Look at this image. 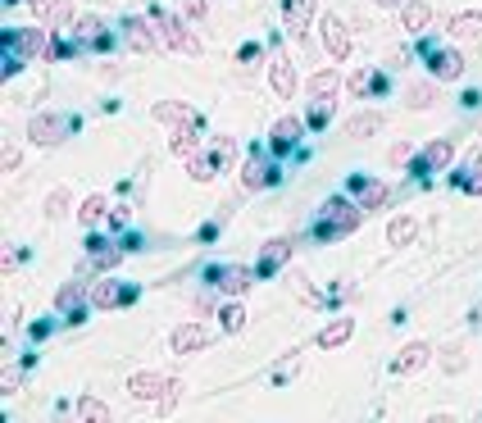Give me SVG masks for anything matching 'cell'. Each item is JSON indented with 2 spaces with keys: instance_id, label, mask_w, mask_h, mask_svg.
<instances>
[{
  "instance_id": "6da1fadb",
  "label": "cell",
  "mask_w": 482,
  "mask_h": 423,
  "mask_svg": "<svg viewBox=\"0 0 482 423\" xmlns=\"http://www.w3.org/2000/svg\"><path fill=\"white\" fill-rule=\"evenodd\" d=\"M359 223H365V205L337 191V196H328L324 205H318V219H314V227H309V237L324 242V246H333V242L350 237Z\"/></svg>"
},
{
  "instance_id": "7a4b0ae2",
  "label": "cell",
  "mask_w": 482,
  "mask_h": 423,
  "mask_svg": "<svg viewBox=\"0 0 482 423\" xmlns=\"http://www.w3.org/2000/svg\"><path fill=\"white\" fill-rule=\"evenodd\" d=\"M260 283V268L251 264H210L205 268V287H219V296H246Z\"/></svg>"
},
{
  "instance_id": "3957f363",
  "label": "cell",
  "mask_w": 482,
  "mask_h": 423,
  "mask_svg": "<svg viewBox=\"0 0 482 423\" xmlns=\"http://www.w3.org/2000/svg\"><path fill=\"white\" fill-rule=\"evenodd\" d=\"M77 128V119L73 114H32V124H28V141L32 146H46V150H55V146H64L68 141V132Z\"/></svg>"
},
{
  "instance_id": "277c9868",
  "label": "cell",
  "mask_w": 482,
  "mask_h": 423,
  "mask_svg": "<svg viewBox=\"0 0 482 423\" xmlns=\"http://www.w3.org/2000/svg\"><path fill=\"white\" fill-rule=\"evenodd\" d=\"M150 19L159 23V36H165V46H169V51H178V55H200V36L191 32V23H187V19L165 14L159 5H150Z\"/></svg>"
},
{
  "instance_id": "5b68a950",
  "label": "cell",
  "mask_w": 482,
  "mask_h": 423,
  "mask_svg": "<svg viewBox=\"0 0 482 423\" xmlns=\"http://www.w3.org/2000/svg\"><path fill=\"white\" fill-rule=\"evenodd\" d=\"M283 182V169H277V160L264 156V146H251V156H246V169H241V187L246 191H269Z\"/></svg>"
},
{
  "instance_id": "8992f818",
  "label": "cell",
  "mask_w": 482,
  "mask_h": 423,
  "mask_svg": "<svg viewBox=\"0 0 482 423\" xmlns=\"http://www.w3.org/2000/svg\"><path fill=\"white\" fill-rule=\"evenodd\" d=\"M51 36H55V28H46V23H32V28H10V32H5V46H10V51H19L23 60H46Z\"/></svg>"
},
{
  "instance_id": "52a82bcc",
  "label": "cell",
  "mask_w": 482,
  "mask_h": 423,
  "mask_svg": "<svg viewBox=\"0 0 482 423\" xmlns=\"http://www.w3.org/2000/svg\"><path fill=\"white\" fill-rule=\"evenodd\" d=\"M169 387H173V378L155 373V369H137V373L128 378V396L141 401V405H159V401L169 396Z\"/></svg>"
},
{
  "instance_id": "ba28073f",
  "label": "cell",
  "mask_w": 482,
  "mask_h": 423,
  "mask_svg": "<svg viewBox=\"0 0 482 423\" xmlns=\"http://www.w3.org/2000/svg\"><path fill=\"white\" fill-rule=\"evenodd\" d=\"M124 42L137 51V55H155L159 46H165V36H159V23L146 14V19H124Z\"/></svg>"
},
{
  "instance_id": "9c48e42d",
  "label": "cell",
  "mask_w": 482,
  "mask_h": 423,
  "mask_svg": "<svg viewBox=\"0 0 482 423\" xmlns=\"http://www.w3.org/2000/svg\"><path fill=\"white\" fill-rule=\"evenodd\" d=\"M423 64H428V73H432L437 83H460L464 78V55L451 51V46H441V42L423 55Z\"/></svg>"
},
{
  "instance_id": "30bf717a",
  "label": "cell",
  "mask_w": 482,
  "mask_h": 423,
  "mask_svg": "<svg viewBox=\"0 0 482 423\" xmlns=\"http://www.w3.org/2000/svg\"><path fill=\"white\" fill-rule=\"evenodd\" d=\"M141 291L133 287V283H109V278H100V283H92V310H118V305H133Z\"/></svg>"
},
{
  "instance_id": "8fae6325",
  "label": "cell",
  "mask_w": 482,
  "mask_h": 423,
  "mask_svg": "<svg viewBox=\"0 0 482 423\" xmlns=\"http://www.w3.org/2000/svg\"><path fill=\"white\" fill-rule=\"evenodd\" d=\"M305 132H309V124H305V119H296V114L277 119V124H273V132H269V156H292L296 141H301Z\"/></svg>"
},
{
  "instance_id": "7c38bea8",
  "label": "cell",
  "mask_w": 482,
  "mask_h": 423,
  "mask_svg": "<svg viewBox=\"0 0 482 423\" xmlns=\"http://www.w3.org/2000/svg\"><path fill=\"white\" fill-rule=\"evenodd\" d=\"M451 160H455V141H451V137H437V141L423 146V156H419L410 169H414L419 178H428V173H446Z\"/></svg>"
},
{
  "instance_id": "4fadbf2b",
  "label": "cell",
  "mask_w": 482,
  "mask_h": 423,
  "mask_svg": "<svg viewBox=\"0 0 482 423\" xmlns=\"http://www.w3.org/2000/svg\"><path fill=\"white\" fill-rule=\"evenodd\" d=\"M318 36H324V51H328L337 64L350 55V23H346V19L324 14V19H318Z\"/></svg>"
},
{
  "instance_id": "5bb4252c",
  "label": "cell",
  "mask_w": 482,
  "mask_h": 423,
  "mask_svg": "<svg viewBox=\"0 0 482 423\" xmlns=\"http://www.w3.org/2000/svg\"><path fill=\"white\" fill-rule=\"evenodd\" d=\"M210 341H214V332H210L205 323L191 319V323H178V328L169 332V351H173V355H191V351H205Z\"/></svg>"
},
{
  "instance_id": "9a60e30c",
  "label": "cell",
  "mask_w": 482,
  "mask_h": 423,
  "mask_svg": "<svg viewBox=\"0 0 482 423\" xmlns=\"http://www.w3.org/2000/svg\"><path fill=\"white\" fill-rule=\"evenodd\" d=\"M292 237H269L264 246H260V259H255V268H260V278H273L277 268H287V259H292Z\"/></svg>"
},
{
  "instance_id": "2e32d148",
  "label": "cell",
  "mask_w": 482,
  "mask_h": 423,
  "mask_svg": "<svg viewBox=\"0 0 482 423\" xmlns=\"http://www.w3.org/2000/svg\"><path fill=\"white\" fill-rule=\"evenodd\" d=\"M124 246L118 242H105V237H92L87 242V264H92V274H109V268H118L124 264Z\"/></svg>"
},
{
  "instance_id": "e0dca14e",
  "label": "cell",
  "mask_w": 482,
  "mask_h": 423,
  "mask_svg": "<svg viewBox=\"0 0 482 423\" xmlns=\"http://www.w3.org/2000/svg\"><path fill=\"white\" fill-rule=\"evenodd\" d=\"M350 191L359 196L365 214H369V210H382V205H387V196H391V187H387V182H378V178H365V173H355V178H350Z\"/></svg>"
},
{
  "instance_id": "ac0fdd59",
  "label": "cell",
  "mask_w": 482,
  "mask_h": 423,
  "mask_svg": "<svg viewBox=\"0 0 482 423\" xmlns=\"http://www.w3.org/2000/svg\"><path fill=\"white\" fill-rule=\"evenodd\" d=\"M428 360H432V346H428V341H410V346H400V351H396V360H391V373L410 378V373H419Z\"/></svg>"
},
{
  "instance_id": "d6986e66",
  "label": "cell",
  "mask_w": 482,
  "mask_h": 423,
  "mask_svg": "<svg viewBox=\"0 0 482 423\" xmlns=\"http://www.w3.org/2000/svg\"><path fill=\"white\" fill-rule=\"evenodd\" d=\"M269 83H273V96H277V100H292V96H296V64H292V60L283 55V51L273 55Z\"/></svg>"
},
{
  "instance_id": "ffe728a7",
  "label": "cell",
  "mask_w": 482,
  "mask_h": 423,
  "mask_svg": "<svg viewBox=\"0 0 482 423\" xmlns=\"http://www.w3.org/2000/svg\"><path fill=\"white\" fill-rule=\"evenodd\" d=\"M169 150L178 160L196 156V150H200V114H196V119H187V124H178V128H169Z\"/></svg>"
},
{
  "instance_id": "44dd1931",
  "label": "cell",
  "mask_w": 482,
  "mask_h": 423,
  "mask_svg": "<svg viewBox=\"0 0 482 423\" xmlns=\"http://www.w3.org/2000/svg\"><path fill=\"white\" fill-rule=\"evenodd\" d=\"M341 87H346V83H341V73H337V68H318V73H309L305 96H309V100H337Z\"/></svg>"
},
{
  "instance_id": "7402d4cb",
  "label": "cell",
  "mask_w": 482,
  "mask_h": 423,
  "mask_svg": "<svg viewBox=\"0 0 482 423\" xmlns=\"http://www.w3.org/2000/svg\"><path fill=\"white\" fill-rule=\"evenodd\" d=\"M350 337H355V319H350V315H337V319H328L324 328H318L314 341L324 346V351H337V346H346Z\"/></svg>"
},
{
  "instance_id": "603a6c76",
  "label": "cell",
  "mask_w": 482,
  "mask_h": 423,
  "mask_svg": "<svg viewBox=\"0 0 482 423\" xmlns=\"http://www.w3.org/2000/svg\"><path fill=\"white\" fill-rule=\"evenodd\" d=\"M346 92L359 96V100H369V96L387 92V73H378V68H359V73H350V78H346Z\"/></svg>"
},
{
  "instance_id": "cb8c5ba5",
  "label": "cell",
  "mask_w": 482,
  "mask_h": 423,
  "mask_svg": "<svg viewBox=\"0 0 482 423\" xmlns=\"http://www.w3.org/2000/svg\"><path fill=\"white\" fill-rule=\"evenodd\" d=\"M92 305V287H83V283H64L60 287V296H55V315H77V310H87Z\"/></svg>"
},
{
  "instance_id": "d4e9b609",
  "label": "cell",
  "mask_w": 482,
  "mask_h": 423,
  "mask_svg": "<svg viewBox=\"0 0 482 423\" xmlns=\"http://www.w3.org/2000/svg\"><path fill=\"white\" fill-rule=\"evenodd\" d=\"M428 23H432V5H423V0H406V5H400V28L410 36H423Z\"/></svg>"
},
{
  "instance_id": "484cf974",
  "label": "cell",
  "mask_w": 482,
  "mask_h": 423,
  "mask_svg": "<svg viewBox=\"0 0 482 423\" xmlns=\"http://www.w3.org/2000/svg\"><path fill=\"white\" fill-rule=\"evenodd\" d=\"M246 323H251V315L241 310V296H223V305H219V328H223L228 337H237Z\"/></svg>"
},
{
  "instance_id": "4316f807",
  "label": "cell",
  "mask_w": 482,
  "mask_h": 423,
  "mask_svg": "<svg viewBox=\"0 0 482 423\" xmlns=\"http://www.w3.org/2000/svg\"><path fill=\"white\" fill-rule=\"evenodd\" d=\"M283 19H287L292 32H305L318 19V5H314V0H283Z\"/></svg>"
},
{
  "instance_id": "83f0119b",
  "label": "cell",
  "mask_w": 482,
  "mask_h": 423,
  "mask_svg": "<svg viewBox=\"0 0 482 423\" xmlns=\"http://www.w3.org/2000/svg\"><path fill=\"white\" fill-rule=\"evenodd\" d=\"M150 119H155V124H165V128H178V124L196 119V109L182 105V100H159V105L150 109Z\"/></svg>"
},
{
  "instance_id": "f1b7e54d",
  "label": "cell",
  "mask_w": 482,
  "mask_h": 423,
  "mask_svg": "<svg viewBox=\"0 0 482 423\" xmlns=\"http://www.w3.org/2000/svg\"><path fill=\"white\" fill-rule=\"evenodd\" d=\"M109 219V201L100 196V191H92V196H83V205H77V223L83 227H96Z\"/></svg>"
},
{
  "instance_id": "f546056e",
  "label": "cell",
  "mask_w": 482,
  "mask_h": 423,
  "mask_svg": "<svg viewBox=\"0 0 482 423\" xmlns=\"http://www.w3.org/2000/svg\"><path fill=\"white\" fill-rule=\"evenodd\" d=\"M382 128V114L378 109H365V114H355V119H346V137H355V141H365V137H374Z\"/></svg>"
},
{
  "instance_id": "4dcf8cb0",
  "label": "cell",
  "mask_w": 482,
  "mask_h": 423,
  "mask_svg": "<svg viewBox=\"0 0 482 423\" xmlns=\"http://www.w3.org/2000/svg\"><path fill=\"white\" fill-rule=\"evenodd\" d=\"M451 32L460 36V42H482V10H464L451 19Z\"/></svg>"
},
{
  "instance_id": "1f68e13d",
  "label": "cell",
  "mask_w": 482,
  "mask_h": 423,
  "mask_svg": "<svg viewBox=\"0 0 482 423\" xmlns=\"http://www.w3.org/2000/svg\"><path fill=\"white\" fill-rule=\"evenodd\" d=\"M414 237H419V223H414L410 214H396V219L387 223V242H391V246H410Z\"/></svg>"
},
{
  "instance_id": "d6a6232c",
  "label": "cell",
  "mask_w": 482,
  "mask_h": 423,
  "mask_svg": "<svg viewBox=\"0 0 482 423\" xmlns=\"http://www.w3.org/2000/svg\"><path fill=\"white\" fill-rule=\"evenodd\" d=\"M406 105L410 109H432L437 105V78L432 83H410L406 87Z\"/></svg>"
},
{
  "instance_id": "836d02e7",
  "label": "cell",
  "mask_w": 482,
  "mask_h": 423,
  "mask_svg": "<svg viewBox=\"0 0 482 423\" xmlns=\"http://www.w3.org/2000/svg\"><path fill=\"white\" fill-rule=\"evenodd\" d=\"M333 109H337V100H309V109H305L309 132H324V128L333 124Z\"/></svg>"
},
{
  "instance_id": "e575fe53",
  "label": "cell",
  "mask_w": 482,
  "mask_h": 423,
  "mask_svg": "<svg viewBox=\"0 0 482 423\" xmlns=\"http://www.w3.org/2000/svg\"><path fill=\"white\" fill-rule=\"evenodd\" d=\"M182 164H187V173H191L196 182H214V178H219V164L210 160V150H205V156H200V150H196V156H187Z\"/></svg>"
},
{
  "instance_id": "d590c367",
  "label": "cell",
  "mask_w": 482,
  "mask_h": 423,
  "mask_svg": "<svg viewBox=\"0 0 482 423\" xmlns=\"http://www.w3.org/2000/svg\"><path fill=\"white\" fill-rule=\"evenodd\" d=\"M77 419H87V423H109L114 414H109V405L105 401H96V396H77Z\"/></svg>"
},
{
  "instance_id": "8d00e7d4",
  "label": "cell",
  "mask_w": 482,
  "mask_h": 423,
  "mask_svg": "<svg viewBox=\"0 0 482 423\" xmlns=\"http://www.w3.org/2000/svg\"><path fill=\"white\" fill-rule=\"evenodd\" d=\"M210 160H214L219 173H223V169L237 160V141H232V137H210Z\"/></svg>"
},
{
  "instance_id": "74e56055",
  "label": "cell",
  "mask_w": 482,
  "mask_h": 423,
  "mask_svg": "<svg viewBox=\"0 0 482 423\" xmlns=\"http://www.w3.org/2000/svg\"><path fill=\"white\" fill-rule=\"evenodd\" d=\"M414 160H419L414 141H396V146L387 150V164H391V169H406V164H414Z\"/></svg>"
},
{
  "instance_id": "f35d334b",
  "label": "cell",
  "mask_w": 482,
  "mask_h": 423,
  "mask_svg": "<svg viewBox=\"0 0 482 423\" xmlns=\"http://www.w3.org/2000/svg\"><path fill=\"white\" fill-rule=\"evenodd\" d=\"M68 214V187H55L46 196V219H64Z\"/></svg>"
},
{
  "instance_id": "ab89813d",
  "label": "cell",
  "mask_w": 482,
  "mask_h": 423,
  "mask_svg": "<svg viewBox=\"0 0 482 423\" xmlns=\"http://www.w3.org/2000/svg\"><path fill=\"white\" fill-rule=\"evenodd\" d=\"M469 196H482V169H469V182H464Z\"/></svg>"
},
{
  "instance_id": "60d3db41",
  "label": "cell",
  "mask_w": 482,
  "mask_h": 423,
  "mask_svg": "<svg viewBox=\"0 0 482 423\" xmlns=\"http://www.w3.org/2000/svg\"><path fill=\"white\" fill-rule=\"evenodd\" d=\"M260 55H264V46H260V42H251V46H241V64H255Z\"/></svg>"
},
{
  "instance_id": "b9f144b4",
  "label": "cell",
  "mask_w": 482,
  "mask_h": 423,
  "mask_svg": "<svg viewBox=\"0 0 482 423\" xmlns=\"http://www.w3.org/2000/svg\"><path fill=\"white\" fill-rule=\"evenodd\" d=\"M219 237V219L214 223H205V227H200V242H214Z\"/></svg>"
},
{
  "instance_id": "7bdbcfd3",
  "label": "cell",
  "mask_w": 482,
  "mask_h": 423,
  "mask_svg": "<svg viewBox=\"0 0 482 423\" xmlns=\"http://www.w3.org/2000/svg\"><path fill=\"white\" fill-rule=\"evenodd\" d=\"M0 392H5V396H10V392H19V373H5V382H0Z\"/></svg>"
},
{
  "instance_id": "ee69618b",
  "label": "cell",
  "mask_w": 482,
  "mask_h": 423,
  "mask_svg": "<svg viewBox=\"0 0 482 423\" xmlns=\"http://www.w3.org/2000/svg\"><path fill=\"white\" fill-rule=\"evenodd\" d=\"M51 328H55L51 319H46V323H32V337H36V341H42V337H51Z\"/></svg>"
},
{
  "instance_id": "f6af8a7d",
  "label": "cell",
  "mask_w": 482,
  "mask_h": 423,
  "mask_svg": "<svg viewBox=\"0 0 482 423\" xmlns=\"http://www.w3.org/2000/svg\"><path fill=\"white\" fill-rule=\"evenodd\" d=\"M187 14H191V19H200V14H205V0H187Z\"/></svg>"
},
{
  "instance_id": "bcb514c9",
  "label": "cell",
  "mask_w": 482,
  "mask_h": 423,
  "mask_svg": "<svg viewBox=\"0 0 482 423\" xmlns=\"http://www.w3.org/2000/svg\"><path fill=\"white\" fill-rule=\"evenodd\" d=\"M374 5H378V10H400L406 0H374Z\"/></svg>"
},
{
  "instance_id": "7dc6e473",
  "label": "cell",
  "mask_w": 482,
  "mask_h": 423,
  "mask_svg": "<svg viewBox=\"0 0 482 423\" xmlns=\"http://www.w3.org/2000/svg\"><path fill=\"white\" fill-rule=\"evenodd\" d=\"M5 5H19V0H5Z\"/></svg>"
}]
</instances>
